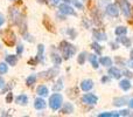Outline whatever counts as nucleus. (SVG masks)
Instances as JSON below:
<instances>
[{"label":"nucleus","mask_w":133,"mask_h":117,"mask_svg":"<svg viewBox=\"0 0 133 117\" xmlns=\"http://www.w3.org/2000/svg\"><path fill=\"white\" fill-rule=\"evenodd\" d=\"M63 104V97L61 94H53L49 98V107L53 110H58Z\"/></svg>","instance_id":"f257e3e1"},{"label":"nucleus","mask_w":133,"mask_h":117,"mask_svg":"<svg viewBox=\"0 0 133 117\" xmlns=\"http://www.w3.org/2000/svg\"><path fill=\"white\" fill-rule=\"evenodd\" d=\"M60 49H61V52H62L63 58H64L65 60H68L71 55H72V54H75V52H76L75 47L71 46V45H69L66 41H62V42H61Z\"/></svg>","instance_id":"f03ea898"},{"label":"nucleus","mask_w":133,"mask_h":117,"mask_svg":"<svg viewBox=\"0 0 133 117\" xmlns=\"http://www.w3.org/2000/svg\"><path fill=\"white\" fill-rule=\"evenodd\" d=\"M4 42H5V45H7V46H9V47H12V46H14V44H15V34H14V32L13 30H11V29H7L6 32L4 33Z\"/></svg>","instance_id":"7ed1b4c3"},{"label":"nucleus","mask_w":133,"mask_h":117,"mask_svg":"<svg viewBox=\"0 0 133 117\" xmlns=\"http://www.w3.org/2000/svg\"><path fill=\"white\" fill-rule=\"evenodd\" d=\"M82 101L85 104H96L97 101H98V97L94 94H85L82 97Z\"/></svg>","instance_id":"20e7f679"},{"label":"nucleus","mask_w":133,"mask_h":117,"mask_svg":"<svg viewBox=\"0 0 133 117\" xmlns=\"http://www.w3.org/2000/svg\"><path fill=\"white\" fill-rule=\"evenodd\" d=\"M120 2V8H122L123 13L125 16H130L131 15V6H130V2L127 0H119Z\"/></svg>","instance_id":"39448f33"},{"label":"nucleus","mask_w":133,"mask_h":117,"mask_svg":"<svg viewBox=\"0 0 133 117\" xmlns=\"http://www.w3.org/2000/svg\"><path fill=\"white\" fill-rule=\"evenodd\" d=\"M60 11L62 12L63 14H66V15H76L74 8L70 6V5L66 4V2L65 4H61L60 5Z\"/></svg>","instance_id":"423d86ee"},{"label":"nucleus","mask_w":133,"mask_h":117,"mask_svg":"<svg viewBox=\"0 0 133 117\" xmlns=\"http://www.w3.org/2000/svg\"><path fill=\"white\" fill-rule=\"evenodd\" d=\"M106 13L111 16H118L119 15V8L117 7V5L110 4L106 6Z\"/></svg>","instance_id":"0eeeda50"},{"label":"nucleus","mask_w":133,"mask_h":117,"mask_svg":"<svg viewBox=\"0 0 133 117\" xmlns=\"http://www.w3.org/2000/svg\"><path fill=\"white\" fill-rule=\"evenodd\" d=\"M94 87V82L91 80H84L81 83V89L84 90V91H90Z\"/></svg>","instance_id":"6e6552de"},{"label":"nucleus","mask_w":133,"mask_h":117,"mask_svg":"<svg viewBox=\"0 0 133 117\" xmlns=\"http://www.w3.org/2000/svg\"><path fill=\"white\" fill-rule=\"evenodd\" d=\"M34 107H35V109H37V110H42V109H44L47 107V104H46V101H44L42 97H39V98H36L35 100V102H34Z\"/></svg>","instance_id":"1a4fd4ad"},{"label":"nucleus","mask_w":133,"mask_h":117,"mask_svg":"<svg viewBox=\"0 0 133 117\" xmlns=\"http://www.w3.org/2000/svg\"><path fill=\"white\" fill-rule=\"evenodd\" d=\"M109 75H111L113 78H120L122 77V71L116 67H112V68L109 69Z\"/></svg>","instance_id":"9d476101"},{"label":"nucleus","mask_w":133,"mask_h":117,"mask_svg":"<svg viewBox=\"0 0 133 117\" xmlns=\"http://www.w3.org/2000/svg\"><path fill=\"white\" fill-rule=\"evenodd\" d=\"M119 85H120V88H122L124 91H127V90H130L131 89V87H132V84H131V82H130L129 80H122L120 81V83H119Z\"/></svg>","instance_id":"9b49d317"},{"label":"nucleus","mask_w":133,"mask_h":117,"mask_svg":"<svg viewBox=\"0 0 133 117\" xmlns=\"http://www.w3.org/2000/svg\"><path fill=\"white\" fill-rule=\"evenodd\" d=\"M15 102L18 104H20V106H26L28 103V97L26 95H19L15 98Z\"/></svg>","instance_id":"f8f14e48"},{"label":"nucleus","mask_w":133,"mask_h":117,"mask_svg":"<svg viewBox=\"0 0 133 117\" xmlns=\"http://www.w3.org/2000/svg\"><path fill=\"white\" fill-rule=\"evenodd\" d=\"M48 94H49V90H48V88H47L46 85H40V87L37 88V95H39V96L44 97V96H47Z\"/></svg>","instance_id":"ddd939ff"},{"label":"nucleus","mask_w":133,"mask_h":117,"mask_svg":"<svg viewBox=\"0 0 133 117\" xmlns=\"http://www.w3.org/2000/svg\"><path fill=\"white\" fill-rule=\"evenodd\" d=\"M88 59H89V61H90V63L92 64V67L94 68H98V59H97V56L95 55V54H90L89 56H88Z\"/></svg>","instance_id":"4468645a"},{"label":"nucleus","mask_w":133,"mask_h":117,"mask_svg":"<svg viewBox=\"0 0 133 117\" xmlns=\"http://www.w3.org/2000/svg\"><path fill=\"white\" fill-rule=\"evenodd\" d=\"M99 62H101V64H102V66H104V67H111V66H112V60H111L110 58H108V56L101 58Z\"/></svg>","instance_id":"2eb2a0df"},{"label":"nucleus","mask_w":133,"mask_h":117,"mask_svg":"<svg viewBox=\"0 0 133 117\" xmlns=\"http://www.w3.org/2000/svg\"><path fill=\"white\" fill-rule=\"evenodd\" d=\"M61 111H62V114H71V113H74V106L72 104H70V103H65Z\"/></svg>","instance_id":"dca6fc26"},{"label":"nucleus","mask_w":133,"mask_h":117,"mask_svg":"<svg viewBox=\"0 0 133 117\" xmlns=\"http://www.w3.org/2000/svg\"><path fill=\"white\" fill-rule=\"evenodd\" d=\"M115 33L118 36H122V35H125L127 33V28L124 27V26H119V27H117L115 29Z\"/></svg>","instance_id":"f3484780"},{"label":"nucleus","mask_w":133,"mask_h":117,"mask_svg":"<svg viewBox=\"0 0 133 117\" xmlns=\"http://www.w3.org/2000/svg\"><path fill=\"white\" fill-rule=\"evenodd\" d=\"M94 36L96 38L98 41H104V40H106V34H105V33L99 32V30H95V32H94Z\"/></svg>","instance_id":"a211bd4d"},{"label":"nucleus","mask_w":133,"mask_h":117,"mask_svg":"<svg viewBox=\"0 0 133 117\" xmlns=\"http://www.w3.org/2000/svg\"><path fill=\"white\" fill-rule=\"evenodd\" d=\"M43 25L46 26V28L49 30V32H55V29H54V25L51 22H49V20H48L47 16H44V19H43Z\"/></svg>","instance_id":"6ab92c4d"},{"label":"nucleus","mask_w":133,"mask_h":117,"mask_svg":"<svg viewBox=\"0 0 133 117\" xmlns=\"http://www.w3.org/2000/svg\"><path fill=\"white\" fill-rule=\"evenodd\" d=\"M6 62L8 64H11V66H15L16 62H18V58L15 55H8L6 56Z\"/></svg>","instance_id":"aec40b11"},{"label":"nucleus","mask_w":133,"mask_h":117,"mask_svg":"<svg viewBox=\"0 0 133 117\" xmlns=\"http://www.w3.org/2000/svg\"><path fill=\"white\" fill-rule=\"evenodd\" d=\"M125 103H126V98H125V97H118V98H115V101H113V104H115L116 107L124 106Z\"/></svg>","instance_id":"412c9836"},{"label":"nucleus","mask_w":133,"mask_h":117,"mask_svg":"<svg viewBox=\"0 0 133 117\" xmlns=\"http://www.w3.org/2000/svg\"><path fill=\"white\" fill-rule=\"evenodd\" d=\"M51 60H53V62H54V64H55V66H58V64H61V62H62L61 56L58 55V54H56V53L51 54Z\"/></svg>","instance_id":"4be33fe9"},{"label":"nucleus","mask_w":133,"mask_h":117,"mask_svg":"<svg viewBox=\"0 0 133 117\" xmlns=\"http://www.w3.org/2000/svg\"><path fill=\"white\" fill-rule=\"evenodd\" d=\"M118 42H122L125 47H130V46H131V40L127 39V38H119V39H118Z\"/></svg>","instance_id":"5701e85b"},{"label":"nucleus","mask_w":133,"mask_h":117,"mask_svg":"<svg viewBox=\"0 0 133 117\" xmlns=\"http://www.w3.org/2000/svg\"><path fill=\"white\" fill-rule=\"evenodd\" d=\"M35 81H36V76L35 75H30L27 77V80H26V84L27 85H33L35 83Z\"/></svg>","instance_id":"b1692460"},{"label":"nucleus","mask_w":133,"mask_h":117,"mask_svg":"<svg viewBox=\"0 0 133 117\" xmlns=\"http://www.w3.org/2000/svg\"><path fill=\"white\" fill-rule=\"evenodd\" d=\"M43 51H44V46L43 45H39V46H37V60H41L42 59V54H43Z\"/></svg>","instance_id":"393cba45"},{"label":"nucleus","mask_w":133,"mask_h":117,"mask_svg":"<svg viewBox=\"0 0 133 117\" xmlns=\"http://www.w3.org/2000/svg\"><path fill=\"white\" fill-rule=\"evenodd\" d=\"M85 59H87V53H81L79 55H78V59H77V61H78V63L79 64H84V62H85Z\"/></svg>","instance_id":"a878e982"},{"label":"nucleus","mask_w":133,"mask_h":117,"mask_svg":"<svg viewBox=\"0 0 133 117\" xmlns=\"http://www.w3.org/2000/svg\"><path fill=\"white\" fill-rule=\"evenodd\" d=\"M91 48L94 49L96 53H98V54H101V52H102V47L99 46V44L98 42H94V44L91 45Z\"/></svg>","instance_id":"bb28decb"},{"label":"nucleus","mask_w":133,"mask_h":117,"mask_svg":"<svg viewBox=\"0 0 133 117\" xmlns=\"http://www.w3.org/2000/svg\"><path fill=\"white\" fill-rule=\"evenodd\" d=\"M7 71H8V66L5 62H1L0 63V74H5Z\"/></svg>","instance_id":"cd10ccee"},{"label":"nucleus","mask_w":133,"mask_h":117,"mask_svg":"<svg viewBox=\"0 0 133 117\" xmlns=\"http://www.w3.org/2000/svg\"><path fill=\"white\" fill-rule=\"evenodd\" d=\"M62 88H63V82H62V80H58L57 82H56V84L53 87V90L57 91V90H61Z\"/></svg>","instance_id":"c85d7f7f"},{"label":"nucleus","mask_w":133,"mask_h":117,"mask_svg":"<svg viewBox=\"0 0 133 117\" xmlns=\"http://www.w3.org/2000/svg\"><path fill=\"white\" fill-rule=\"evenodd\" d=\"M119 114L117 113H103V114H99V117H118Z\"/></svg>","instance_id":"c756f323"},{"label":"nucleus","mask_w":133,"mask_h":117,"mask_svg":"<svg viewBox=\"0 0 133 117\" xmlns=\"http://www.w3.org/2000/svg\"><path fill=\"white\" fill-rule=\"evenodd\" d=\"M72 2L76 5V7H77V8H79V9L84 8V7H83V5H82V2H79L78 0H72Z\"/></svg>","instance_id":"7c9ffc66"},{"label":"nucleus","mask_w":133,"mask_h":117,"mask_svg":"<svg viewBox=\"0 0 133 117\" xmlns=\"http://www.w3.org/2000/svg\"><path fill=\"white\" fill-rule=\"evenodd\" d=\"M68 34H69V35L71 34V39H75V38H76V32H75L74 29H69V30H68Z\"/></svg>","instance_id":"2f4dec72"},{"label":"nucleus","mask_w":133,"mask_h":117,"mask_svg":"<svg viewBox=\"0 0 133 117\" xmlns=\"http://www.w3.org/2000/svg\"><path fill=\"white\" fill-rule=\"evenodd\" d=\"M130 115V111L129 110H122L119 113V116H129Z\"/></svg>","instance_id":"473e14b6"},{"label":"nucleus","mask_w":133,"mask_h":117,"mask_svg":"<svg viewBox=\"0 0 133 117\" xmlns=\"http://www.w3.org/2000/svg\"><path fill=\"white\" fill-rule=\"evenodd\" d=\"M22 49H23V47L21 46V45H20V46H18V48H16V53L21 54V53H22Z\"/></svg>","instance_id":"72a5a7b5"},{"label":"nucleus","mask_w":133,"mask_h":117,"mask_svg":"<svg viewBox=\"0 0 133 117\" xmlns=\"http://www.w3.org/2000/svg\"><path fill=\"white\" fill-rule=\"evenodd\" d=\"M4 22H5V18H4V15L0 13V26L4 25Z\"/></svg>","instance_id":"f704fd0d"},{"label":"nucleus","mask_w":133,"mask_h":117,"mask_svg":"<svg viewBox=\"0 0 133 117\" xmlns=\"http://www.w3.org/2000/svg\"><path fill=\"white\" fill-rule=\"evenodd\" d=\"M12 98H13V96H12V94H8V96H7V98H6L7 103H11V102H12Z\"/></svg>","instance_id":"c9c22d12"},{"label":"nucleus","mask_w":133,"mask_h":117,"mask_svg":"<svg viewBox=\"0 0 133 117\" xmlns=\"http://www.w3.org/2000/svg\"><path fill=\"white\" fill-rule=\"evenodd\" d=\"M4 85H5V81H4V78L0 77V88H2Z\"/></svg>","instance_id":"e433bc0d"},{"label":"nucleus","mask_w":133,"mask_h":117,"mask_svg":"<svg viewBox=\"0 0 133 117\" xmlns=\"http://www.w3.org/2000/svg\"><path fill=\"white\" fill-rule=\"evenodd\" d=\"M124 74L127 76V77H132V73H130V71H126V70H125Z\"/></svg>","instance_id":"4c0bfd02"},{"label":"nucleus","mask_w":133,"mask_h":117,"mask_svg":"<svg viewBox=\"0 0 133 117\" xmlns=\"http://www.w3.org/2000/svg\"><path fill=\"white\" fill-rule=\"evenodd\" d=\"M58 1H60V0H50V2H51L53 5H57Z\"/></svg>","instance_id":"58836bf2"},{"label":"nucleus","mask_w":133,"mask_h":117,"mask_svg":"<svg viewBox=\"0 0 133 117\" xmlns=\"http://www.w3.org/2000/svg\"><path fill=\"white\" fill-rule=\"evenodd\" d=\"M129 106H130V108H132V109H133V98H132V100H130Z\"/></svg>","instance_id":"ea45409f"},{"label":"nucleus","mask_w":133,"mask_h":117,"mask_svg":"<svg viewBox=\"0 0 133 117\" xmlns=\"http://www.w3.org/2000/svg\"><path fill=\"white\" fill-rule=\"evenodd\" d=\"M127 64H129V66L133 69V60H132V59H131V61H129V63H127Z\"/></svg>","instance_id":"a19ab883"},{"label":"nucleus","mask_w":133,"mask_h":117,"mask_svg":"<svg viewBox=\"0 0 133 117\" xmlns=\"http://www.w3.org/2000/svg\"><path fill=\"white\" fill-rule=\"evenodd\" d=\"M63 1L66 2V4H69V2H71V1H72V0H63Z\"/></svg>","instance_id":"79ce46f5"},{"label":"nucleus","mask_w":133,"mask_h":117,"mask_svg":"<svg viewBox=\"0 0 133 117\" xmlns=\"http://www.w3.org/2000/svg\"><path fill=\"white\" fill-rule=\"evenodd\" d=\"M131 59H132V60H133V51H132V52H131Z\"/></svg>","instance_id":"37998d69"}]
</instances>
